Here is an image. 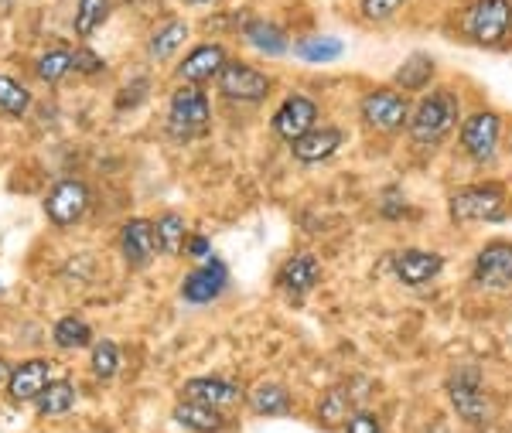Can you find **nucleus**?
Listing matches in <instances>:
<instances>
[{
  "label": "nucleus",
  "mask_w": 512,
  "mask_h": 433,
  "mask_svg": "<svg viewBox=\"0 0 512 433\" xmlns=\"http://www.w3.org/2000/svg\"><path fill=\"white\" fill-rule=\"evenodd\" d=\"M461 116V99L451 89H434L420 99L417 106H410V140L417 147H441L458 127Z\"/></svg>",
  "instance_id": "nucleus-1"
},
{
  "label": "nucleus",
  "mask_w": 512,
  "mask_h": 433,
  "mask_svg": "<svg viewBox=\"0 0 512 433\" xmlns=\"http://www.w3.org/2000/svg\"><path fill=\"white\" fill-rule=\"evenodd\" d=\"M448 212L458 226L465 222H506L509 215V188L502 181H478L451 191Z\"/></svg>",
  "instance_id": "nucleus-2"
},
{
  "label": "nucleus",
  "mask_w": 512,
  "mask_h": 433,
  "mask_svg": "<svg viewBox=\"0 0 512 433\" xmlns=\"http://www.w3.org/2000/svg\"><path fill=\"white\" fill-rule=\"evenodd\" d=\"M458 28L472 45H502L512 35V0H468Z\"/></svg>",
  "instance_id": "nucleus-3"
},
{
  "label": "nucleus",
  "mask_w": 512,
  "mask_h": 433,
  "mask_svg": "<svg viewBox=\"0 0 512 433\" xmlns=\"http://www.w3.org/2000/svg\"><path fill=\"white\" fill-rule=\"evenodd\" d=\"M209 120H212V106L209 96H205L202 86H181L171 93V106H168V133L175 140H198L209 133Z\"/></svg>",
  "instance_id": "nucleus-4"
},
{
  "label": "nucleus",
  "mask_w": 512,
  "mask_h": 433,
  "mask_svg": "<svg viewBox=\"0 0 512 433\" xmlns=\"http://www.w3.org/2000/svg\"><path fill=\"white\" fill-rule=\"evenodd\" d=\"M448 399H451L454 410H458L461 420L472 423V427H485V423H492L495 403L489 399V393H485L482 372H478L475 365H465V369H458L448 379Z\"/></svg>",
  "instance_id": "nucleus-5"
},
{
  "label": "nucleus",
  "mask_w": 512,
  "mask_h": 433,
  "mask_svg": "<svg viewBox=\"0 0 512 433\" xmlns=\"http://www.w3.org/2000/svg\"><path fill=\"white\" fill-rule=\"evenodd\" d=\"M359 113H362V123H366L373 133H400L407 127L410 120V99L407 93H400L396 86H379V89H369L359 103Z\"/></svg>",
  "instance_id": "nucleus-6"
},
{
  "label": "nucleus",
  "mask_w": 512,
  "mask_h": 433,
  "mask_svg": "<svg viewBox=\"0 0 512 433\" xmlns=\"http://www.w3.org/2000/svg\"><path fill=\"white\" fill-rule=\"evenodd\" d=\"M89 205H93V188L79 178H62L48 188L45 195V215L55 229H69L79 226L89 215Z\"/></svg>",
  "instance_id": "nucleus-7"
},
{
  "label": "nucleus",
  "mask_w": 512,
  "mask_h": 433,
  "mask_svg": "<svg viewBox=\"0 0 512 433\" xmlns=\"http://www.w3.org/2000/svg\"><path fill=\"white\" fill-rule=\"evenodd\" d=\"M458 144L475 164L495 161L499 144H502V116L495 110H475L465 123H461Z\"/></svg>",
  "instance_id": "nucleus-8"
},
{
  "label": "nucleus",
  "mask_w": 512,
  "mask_h": 433,
  "mask_svg": "<svg viewBox=\"0 0 512 433\" xmlns=\"http://www.w3.org/2000/svg\"><path fill=\"white\" fill-rule=\"evenodd\" d=\"M270 86L274 79L246 62H226V69L219 72V93L233 103H263L270 96Z\"/></svg>",
  "instance_id": "nucleus-9"
},
{
  "label": "nucleus",
  "mask_w": 512,
  "mask_h": 433,
  "mask_svg": "<svg viewBox=\"0 0 512 433\" xmlns=\"http://www.w3.org/2000/svg\"><path fill=\"white\" fill-rule=\"evenodd\" d=\"M472 283L482 290H509L512 287V243L499 239L478 249L472 263Z\"/></svg>",
  "instance_id": "nucleus-10"
},
{
  "label": "nucleus",
  "mask_w": 512,
  "mask_h": 433,
  "mask_svg": "<svg viewBox=\"0 0 512 433\" xmlns=\"http://www.w3.org/2000/svg\"><path fill=\"white\" fill-rule=\"evenodd\" d=\"M311 127H318V103L311 96H287L284 103L277 106L274 120H270V130L274 137H280L284 144H294L297 137H304Z\"/></svg>",
  "instance_id": "nucleus-11"
},
{
  "label": "nucleus",
  "mask_w": 512,
  "mask_h": 433,
  "mask_svg": "<svg viewBox=\"0 0 512 433\" xmlns=\"http://www.w3.org/2000/svg\"><path fill=\"white\" fill-rule=\"evenodd\" d=\"M229 52L216 41H205V45H195L192 52L181 58L178 65V79L188 82V86H205V82L219 79V72L226 69Z\"/></svg>",
  "instance_id": "nucleus-12"
},
{
  "label": "nucleus",
  "mask_w": 512,
  "mask_h": 433,
  "mask_svg": "<svg viewBox=\"0 0 512 433\" xmlns=\"http://www.w3.org/2000/svg\"><path fill=\"white\" fill-rule=\"evenodd\" d=\"M226 280H229L226 263L216 260V256H209V260L202 266H195V270L185 277V283H181V297H185L188 304H212L222 290H226Z\"/></svg>",
  "instance_id": "nucleus-13"
},
{
  "label": "nucleus",
  "mask_w": 512,
  "mask_h": 433,
  "mask_svg": "<svg viewBox=\"0 0 512 433\" xmlns=\"http://www.w3.org/2000/svg\"><path fill=\"white\" fill-rule=\"evenodd\" d=\"M120 253L130 270H144L158 256V243H154V222L151 219H130L120 229Z\"/></svg>",
  "instance_id": "nucleus-14"
},
{
  "label": "nucleus",
  "mask_w": 512,
  "mask_h": 433,
  "mask_svg": "<svg viewBox=\"0 0 512 433\" xmlns=\"http://www.w3.org/2000/svg\"><path fill=\"white\" fill-rule=\"evenodd\" d=\"M441 270H444V256L431 253V249H403V253L393 256L396 280L407 283V287H424V283H431Z\"/></svg>",
  "instance_id": "nucleus-15"
},
{
  "label": "nucleus",
  "mask_w": 512,
  "mask_h": 433,
  "mask_svg": "<svg viewBox=\"0 0 512 433\" xmlns=\"http://www.w3.org/2000/svg\"><path fill=\"white\" fill-rule=\"evenodd\" d=\"M318 280H321V263L311 253H294L291 260H284V266H280V273H277L280 290L291 294L294 301L311 294V290L318 287Z\"/></svg>",
  "instance_id": "nucleus-16"
},
{
  "label": "nucleus",
  "mask_w": 512,
  "mask_h": 433,
  "mask_svg": "<svg viewBox=\"0 0 512 433\" xmlns=\"http://www.w3.org/2000/svg\"><path fill=\"white\" fill-rule=\"evenodd\" d=\"M181 399H192V403L212 406V410H229L236 406L243 393H239L236 382L219 379V376H202V379H188L185 389H181Z\"/></svg>",
  "instance_id": "nucleus-17"
},
{
  "label": "nucleus",
  "mask_w": 512,
  "mask_h": 433,
  "mask_svg": "<svg viewBox=\"0 0 512 433\" xmlns=\"http://www.w3.org/2000/svg\"><path fill=\"white\" fill-rule=\"evenodd\" d=\"M342 140H345V133L338 127H311L304 137H297L291 144V154H294V161H301V164H325L328 157L338 154Z\"/></svg>",
  "instance_id": "nucleus-18"
},
{
  "label": "nucleus",
  "mask_w": 512,
  "mask_h": 433,
  "mask_svg": "<svg viewBox=\"0 0 512 433\" xmlns=\"http://www.w3.org/2000/svg\"><path fill=\"white\" fill-rule=\"evenodd\" d=\"M48 386V362L41 358H31V362H21L11 369V379H7V396L11 403H35L41 389Z\"/></svg>",
  "instance_id": "nucleus-19"
},
{
  "label": "nucleus",
  "mask_w": 512,
  "mask_h": 433,
  "mask_svg": "<svg viewBox=\"0 0 512 433\" xmlns=\"http://www.w3.org/2000/svg\"><path fill=\"white\" fill-rule=\"evenodd\" d=\"M434 79H437V62L427 52L407 55V62L393 72V86L400 93H427Z\"/></svg>",
  "instance_id": "nucleus-20"
},
{
  "label": "nucleus",
  "mask_w": 512,
  "mask_h": 433,
  "mask_svg": "<svg viewBox=\"0 0 512 433\" xmlns=\"http://www.w3.org/2000/svg\"><path fill=\"white\" fill-rule=\"evenodd\" d=\"M175 420L185 430H195V433H219L222 427H226V416H222V410L192 403V399H181V403L175 406Z\"/></svg>",
  "instance_id": "nucleus-21"
},
{
  "label": "nucleus",
  "mask_w": 512,
  "mask_h": 433,
  "mask_svg": "<svg viewBox=\"0 0 512 433\" xmlns=\"http://www.w3.org/2000/svg\"><path fill=\"white\" fill-rule=\"evenodd\" d=\"M35 406H38V416H45V420L72 413V406H76V386H72L69 379H55V382L48 379V386L38 393Z\"/></svg>",
  "instance_id": "nucleus-22"
},
{
  "label": "nucleus",
  "mask_w": 512,
  "mask_h": 433,
  "mask_svg": "<svg viewBox=\"0 0 512 433\" xmlns=\"http://www.w3.org/2000/svg\"><path fill=\"white\" fill-rule=\"evenodd\" d=\"M185 41H188V24L181 18H171V21H164L154 28L151 41H147V55H151L154 62H164V58L175 55Z\"/></svg>",
  "instance_id": "nucleus-23"
},
{
  "label": "nucleus",
  "mask_w": 512,
  "mask_h": 433,
  "mask_svg": "<svg viewBox=\"0 0 512 433\" xmlns=\"http://www.w3.org/2000/svg\"><path fill=\"white\" fill-rule=\"evenodd\" d=\"M185 239H188V226L178 212H164L154 219V243H158V253L164 256L185 253Z\"/></svg>",
  "instance_id": "nucleus-24"
},
{
  "label": "nucleus",
  "mask_w": 512,
  "mask_h": 433,
  "mask_svg": "<svg viewBox=\"0 0 512 433\" xmlns=\"http://www.w3.org/2000/svg\"><path fill=\"white\" fill-rule=\"evenodd\" d=\"M250 406L260 416H287L291 413V393L280 382H260L250 393Z\"/></svg>",
  "instance_id": "nucleus-25"
},
{
  "label": "nucleus",
  "mask_w": 512,
  "mask_h": 433,
  "mask_svg": "<svg viewBox=\"0 0 512 433\" xmlns=\"http://www.w3.org/2000/svg\"><path fill=\"white\" fill-rule=\"evenodd\" d=\"M294 52H297V58H301V62H311V65L335 62V58H342V52H345V41L342 38H332V35H311V38L297 41Z\"/></svg>",
  "instance_id": "nucleus-26"
},
{
  "label": "nucleus",
  "mask_w": 512,
  "mask_h": 433,
  "mask_svg": "<svg viewBox=\"0 0 512 433\" xmlns=\"http://www.w3.org/2000/svg\"><path fill=\"white\" fill-rule=\"evenodd\" d=\"M243 38L263 55H287L284 28H277V24H270V21H253L250 28H243Z\"/></svg>",
  "instance_id": "nucleus-27"
},
{
  "label": "nucleus",
  "mask_w": 512,
  "mask_h": 433,
  "mask_svg": "<svg viewBox=\"0 0 512 433\" xmlns=\"http://www.w3.org/2000/svg\"><path fill=\"white\" fill-rule=\"evenodd\" d=\"M35 72H38L41 82H48V86L62 82L72 72V48L69 45H55V48H48V52H41Z\"/></svg>",
  "instance_id": "nucleus-28"
},
{
  "label": "nucleus",
  "mask_w": 512,
  "mask_h": 433,
  "mask_svg": "<svg viewBox=\"0 0 512 433\" xmlns=\"http://www.w3.org/2000/svg\"><path fill=\"white\" fill-rule=\"evenodd\" d=\"M355 410H352V396H349V389H332L328 396H321V403H318V420L325 423L328 430L332 427H345V420H349Z\"/></svg>",
  "instance_id": "nucleus-29"
},
{
  "label": "nucleus",
  "mask_w": 512,
  "mask_h": 433,
  "mask_svg": "<svg viewBox=\"0 0 512 433\" xmlns=\"http://www.w3.org/2000/svg\"><path fill=\"white\" fill-rule=\"evenodd\" d=\"M113 4L110 0H79L76 7V21H72V28H76V35L86 41L96 35V28L103 24L106 18H110Z\"/></svg>",
  "instance_id": "nucleus-30"
},
{
  "label": "nucleus",
  "mask_w": 512,
  "mask_h": 433,
  "mask_svg": "<svg viewBox=\"0 0 512 433\" xmlns=\"http://www.w3.org/2000/svg\"><path fill=\"white\" fill-rule=\"evenodd\" d=\"M52 341L59 348H82V345H89V341H93V328H89L82 318H76V314H65L62 321H55Z\"/></svg>",
  "instance_id": "nucleus-31"
},
{
  "label": "nucleus",
  "mask_w": 512,
  "mask_h": 433,
  "mask_svg": "<svg viewBox=\"0 0 512 433\" xmlns=\"http://www.w3.org/2000/svg\"><path fill=\"white\" fill-rule=\"evenodd\" d=\"M31 110V93L28 86H21L14 76H0V113L7 116H28Z\"/></svg>",
  "instance_id": "nucleus-32"
},
{
  "label": "nucleus",
  "mask_w": 512,
  "mask_h": 433,
  "mask_svg": "<svg viewBox=\"0 0 512 433\" xmlns=\"http://www.w3.org/2000/svg\"><path fill=\"white\" fill-rule=\"evenodd\" d=\"M89 362H93V376L96 379L110 382L120 372V345H117V341H110V338L96 341L93 355H89Z\"/></svg>",
  "instance_id": "nucleus-33"
},
{
  "label": "nucleus",
  "mask_w": 512,
  "mask_h": 433,
  "mask_svg": "<svg viewBox=\"0 0 512 433\" xmlns=\"http://www.w3.org/2000/svg\"><path fill=\"white\" fill-rule=\"evenodd\" d=\"M403 7H407V0H362V18L383 24V21L396 18Z\"/></svg>",
  "instance_id": "nucleus-34"
},
{
  "label": "nucleus",
  "mask_w": 512,
  "mask_h": 433,
  "mask_svg": "<svg viewBox=\"0 0 512 433\" xmlns=\"http://www.w3.org/2000/svg\"><path fill=\"white\" fill-rule=\"evenodd\" d=\"M72 69L82 72V76H99V72L106 69V62L93 48H79V52H72Z\"/></svg>",
  "instance_id": "nucleus-35"
},
{
  "label": "nucleus",
  "mask_w": 512,
  "mask_h": 433,
  "mask_svg": "<svg viewBox=\"0 0 512 433\" xmlns=\"http://www.w3.org/2000/svg\"><path fill=\"white\" fill-rule=\"evenodd\" d=\"M345 433H383V430H379L373 413H352L349 420H345Z\"/></svg>",
  "instance_id": "nucleus-36"
},
{
  "label": "nucleus",
  "mask_w": 512,
  "mask_h": 433,
  "mask_svg": "<svg viewBox=\"0 0 512 433\" xmlns=\"http://www.w3.org/2000/svg\"><path fill=\"white\" fill-rule=\"evenodd\" d=\"M185 253L188 256H195V260H209L212 256V243H209V236H202V232H188V239H185Z\"/></svg>",
  "instance_id": "nucleus-37"
},
{
  "label": "nucleus",
  "mask_w": 512,
  "mask_h": 433,
  "mask_svg": "<svg viewBox=\"0 0 512 433\" xmlns=\"http://www.w3.org/2000/svg\"><path fill=\"white\" fill-rule=\"evenodd\" d=\"M134 82L137 86H127V93H120V99H117L120 110H130V99H137L140 103V99L147 96V79H134Z\"/></svg>",
  "instance_id": "nucleus-38"
},
{
  "label": "nucleus",
  "mask_w": 512,
  "mask_h": 433,
  "mask_svg": "<svg viewBox=\"0 0 512 433\" xmlns=\"http://www.w3.org/2000/svg\"><path fill=\"white\" fill-rule=\"evenodd\" d=\"M7 379H11V365L0 358V386H7Z\"/></svg>",
  "instance_id": "nucleus-39"
},
{
  "label": "nucleus",
  "mask_w": 512,
  "mask_h": 433,
  "mask_svg": "<svg viewBox=\"0 0 512 433\" xmlns=\"http://www.w3.org/2000/svg\"><path fill=\"white\" fill-rule=\"evenodd\" d=\"M188 4H212V0H188Z\"/></svg>",
  "instance_id": "nucleus-40"
}]
</instances>
